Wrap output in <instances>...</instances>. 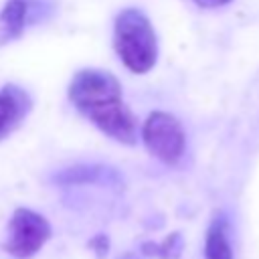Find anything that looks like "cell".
<instances>
[{"mask_svg": "<svg viewBox=\"0 0 259 259\" xmlns=\"http://www.w3.org/2000/svg\"><path fill=\"white\" fill-rule=\"evenodd\" d=\"M49 237L51 225L42 214L30 208H16L8 225V239L4 243V249L12 257L28 259L36 251H40Z\"/></svg>", "mask_w": 259, "mask_h": 259, "instance_id": "4", "label": "cell"}, {"mask_svg": "<svg viewBox=\"0 0 259 259\" xmlns=\"http://www.w3.org/2000/svg\"><path fill=\"white\" fill-rule=\"evenodd\" d=\"M32 99L30 95L16 87V85H4L0 89V140L10 136L30 113Z\"/></svg>", "mask_w": 259, "mask_h": 259, "instance_id": "5", "label": "cell"}, {"mask_svg": "<svg viewBox=\"0 0 259 259\" xmlns=\"http://www.w3.org/2000/svg\"><path fill=\"white\" fill-rule=\"evenodd\" d=\"M142 140L148 152L164 164H176L186 146V136L180 121L166 111H154L148 115L142 125Z\"/></svg>", "mask_w": 259, "mask_h": 259, "instance_id": "3", "label": "cell"}, {"mask_svg": "<svg viewBox=\"0 0 259 259\" xmlns=\"http://www.w3.org/2000/svg\"><path fill=\"white\" fill-rule=\"evenodd\" d=\"M204 257L206 259H233V247L229 241V225L223 214H217L206 231Z\"/></svg>", "mask_w": 259, "mask_h": 259, "instance_id": "7", "label": "cell"}, {"mask_svg": "<svg viewBox=\"0 0 259 259\" xmlns=\"http://www.w3.org/2000/svg\"><path fill=\"white\" fill-rule=\"evenodd\" d=\"M180 247H182V237H180L178 233H172V235L166 237L160 245L144 243L142 249H144L146 255H156V257H162V259H172V257H178Z\"/></svg>", "mask_w": 259, "mask_h": 259, "instance_id": "9", "label": "cell"}, {"mask_svg": "<svg viewBox=\"0 0 259 259\" xmlns=\"http://www.w3.org/2000/svg\"><path fill=\"white\" fill-rule=\"evenodd\" d=\"M200 8H219V6H225L229 4L231 0H194Z\"/></svg>", "mask_w": 259, "mask_h": 259, "instance_id": "10", "label": "cell"}, {"mask_svg": "<svg viewBox=\"0 0 259 259\" xmlns=\"http://www.w3.org/2000/svg\"><path fill=\"white\" fill-rule=\"evenodd\" d=\"M113 49L132 73H148L158 59V40L150 18L138 8H125L113 22Z\"/></svg>", "mask_w": 259, "mask_h": 259, "instance_id": "2", "label": "cell"}, {"mask_svg": "<svg viewBox=\"0 0 259 259\" xmlns=\"http://www.w3.org/2000/svg\"><path fill=\"white\" fill-rule=\"evenodd\" d=\"M105 170L101 166H75L69 170H63L61 174L55 176V182L61 184H87V182H97Z\"/></svg>", "mask_w": 259, "mask_h": 259, "instance_id": "8", "label": "cell"}, {"mask_svg": "<svg viewBox=\"0 0 259 259\" xmlns=\"http://www.w3.org/2000/svg\"><path fill=\"white\" fill-rule=\"evenodd\" d=\"M71 103L103 134L121 144L138 142V119L121 97L119 81L101 69H81L69 83Z\"/></svg>", "mask_w": 259, "mask_h": 259, "instance_id": "1", "label": "cell"}, {"mask_svg": "<svg viewBox=\"0 0 259 259\" xmlns=\"http://www.w3.org/2000/svg\"><path fill=\"white\" fill-rule=\"evenodd\" d=\"M26 14H28L26 0H8L4 4L0 12V45H6L22 34Z\"/></svg>", "mask_w": 259, "mask_h": 259, "instance_id": "6", "label": "cell"}]
</instances>
